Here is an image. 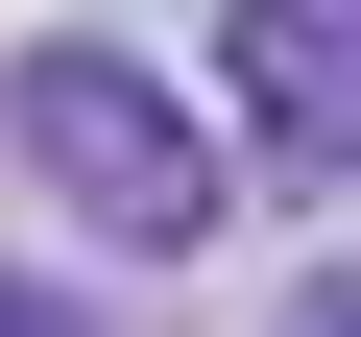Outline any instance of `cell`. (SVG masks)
Returning a JSON list of instances; mask_svg holds the SVG:
<instances>
[{"label": "cell", "mask_w": 361, "mask_h": 337, "mask_svg": "<svg viewBox=\"0 0 361 337\" xmlns=\"http://www.w3.org/2000/svg\"><path fill=\"white\" fill-rule=\"evenodd\" d=\"M0 337H73V289H49V265H0Z\"/></svg>", "instance_id": "3957f363"}, {"label": "cell", "mask_w": 361, "mask_h": 337, "mask_svg": "<svg viewBox=\"0 0 361 337\" xmlns=\"http://www.w3.org/2000/svg\"><path fill=\"white\" fill-rule=\"evenodd\" d=\"M241 193H361V0H217Z\"/></svg>", "instance_id": "7a4b0ae2"}, {"label": "cell", "mask_w": 361, "mask_h": 337, "mask_svg": "<svg viewBox=\"0 0 361 337\" xmlns=\"http://www.w3.org/2000/svg\"><path fill=\"white\" fill-rule=\"evenodd\" d=\"M0 168H25L73 241H121V265H193L217 193H241V145L169 97L145 49H25V73H0Z\"/></svg>", "instance_id": "6da1fadb"}]
</instances>
